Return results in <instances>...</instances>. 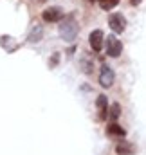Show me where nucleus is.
<instances>
[{
    "mask_svg": "<svg viewBox=\"0 0 146 155\" xmlns=\"http://www.w3.org/2000/svg\"><path fill=\"white\" fill-rule=\"evenodd\" d=\"M99 83H101V87H105V88H108L110 85L114 83V71L110 69L108 65H103V67H101V76H99Z\"/></svg>",
    "mask_w": 146,
    "mask_h": 155,
    "instance_id": "423d86ee",
    "label": "nucleus"
},
{
    "mask_svg": "<svg viewBox=\"0 0 146 155\" xmlns=\"http://www.w3.org/2000/svg\"><path fill=\"white\" fill-rule=\"evenodd\" d=\"M41 18H43L45 22H49V24L60 22V20L63 18V11H61L60 7H49V9H45V11L41 13Z\"/></svg>",
    "mask_w": 146,
    "mask_h": 155,
    "instance_id": "20e7f679",
    "label": "nucleus"
},
{
    "mask_svg": "<svg viewBox=\"0 0 146 155\" xmlns=\"http://www.w3.org/2000/svg\"><path fill=\"white\" fill-rule=\"evenodd\" d=\"M78 22L74 20V15H69L65 18H61V24H60V35L65 41H72L78 35Z\"/></svg>",
    "mask_w": 146,
    "mask_h": 155,
    "instance_id": "f257e3e1",
    "label": "nucleus"
},
{
    "mask_svg": "<svg viewBox=\"0 0 146 155\" xmlns=\"http://www.w3.org/2000/svg\"><path fill=\"white\" fill-rule=\"evenodd\" d=\"M98 110H99L98 119H99V121H105L107 116H108V103H107V97H105V96H99V97H98Z\"/></svg>",
    "mask_w": 146,
    "mask_h": 155,
    "instance_id": "0eeeda50",
    "label": "nucleus"
},
{
    "mask_svg": "<svg viewBox=\"0 0 146 155\" xmlns=\"http://www.w3.org/2000/svg\"><path fill=\"white\" fill-rule=\"evenodd\" d=\"M121 51H123V43L114 35H108V38H107V54L112 56V58H117L121 54Z\"/></svg>",
    "mask_w": 146,
    "mask_h": 155,
    "instance_id": "7ed1b4c3",
    "label": "nucleus"
},
{
    "mask_svg": "<svg viewBox=\"0 0 146 155\" xmlns=\"http://www.w3.org/2000/svg\"><path fill=\"white\" fill-rule=\"evenodd\" d=\"M88 41H90V49H92L94 52H99V51L103 49V31H99V29L92 31Z\"/></svg>",
    "mask_w": 146,
    "mask_h": 155,
    "instance_id": "39448f33",
    "label": "nucleus"
},
{
    "mask_svg": "<svg viewBox=\"0 0 146 155\" xmlns=\"http://www.w3.org/2000/svg\"><path fill=\"white\" fill-rule=\"evenodd\" d=\"M132 4H134V5H135V4H139V0H132Z\"/></svg>",
    "mask_w": 146,
    "mask_h": 155,
    "instance_id": "ddd939ff",
    "label": "nucleus"
},
{
    "mask_svg": "<svg viewBox=\"0 0 146 155\" xmlns=\"http://www.w3.org/2000/svg\"><path fill=\"white\" fill-rule=\"evenodd\" d=\"M90 2H94V0H90Z\"/></svg>",
    "mask_w": 146,
    "mask_h": 155,
    "instance_id": "4468645a",
    "label": "nucleus"
},
{
    "mask_svg": "<svg viewBox=\"0 0 146 155\" xmlns=\"http://www.w3.org/2000/svg\"><path fill=\"white\" fill-rule=\"evenodd\" d=\"M41 33H43L41 25H35V27L31 29V35H29V41H31V43H35V41H40V40H41Z\"/></svg>",
    "mask_w": 146,
    "mask_h": 155,
    "instance_id": "1a4fd4ad",
    "label": "nucleus"
},
{
    "mask_svg": "<svg viewBox=\"0 0 146 155\" xmlns=\"http://www.w3.org/2000/svg\"><path fill=\"white\" fill-rule=\"evenodd\" d=\"M107 134L112 135V137H124V130H123L115 121H112L108 126H107Z\"/></svg>",
    "mask_w": 146,
    "mask_h": 155,
    "instance_id": "6e6552de",
    "label": "nucleus"
},
{
    "mask_svg": "<svg viewBox=\"0 0 146 155\" xmlns=\"http://www.w3.org/2000/svg\"><path fill=\"white\" fill-rule=\"evenodd\" d=\"M115 152H117V155H132L134 153V146L132 144H117Z\"/></svg>",
    "mask_w": 146,
    "mask_h": 155,
    "instance_id": "9d476101",
    "label": "nucleus"
},
{
    "mask_svg": "<svg viewBox=\"0 0 146 155\" xmlns=\"http://www.w3.org/2000/svg\"><path fill=\"white\" fill-rule=\"evenodd\" d=\"M117 116H119V105L114 103V105H112V110H110V117H112V121H115Z\"/></svg>",
    "mask_w": 146,
    "mask_h": 155,
    "instance_id": "f8f14e48",
    "label": "nucleus"
},
{
    "mask_svg": "<svg viewBox=\"0 0 146 155\" xmlns=\"http://www.w3.org/2000/svg\"><path fill=\"white\" fill-rule=\"evenodd\" d=\"M99 5L101 9L108 11V9H114L115 5H119V0H99Z\"/></svg>",
    "mask_w": 146,
    "mask_h": 155,
    "instance_id": "9b49d317",
    "label": "nucleus"
},
{
    "mask_svg": "<svg viewBox=\"0 0 146 155\" xmlns=\"http://www.w3.org/2000/svg\"><path fill=\"white\" fill-rule=\"evenodd\" d=\"M108 25L114 33H123V31L126 29V20H124L123 13H114V15H110L108 16Z\"/></svg>",
    "mask_w": 146,
    "mask_h": 155,
    "instance_id": "f03ea898",
    "label": "nucleus"
}]
</instances>
